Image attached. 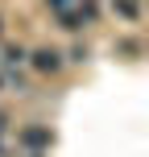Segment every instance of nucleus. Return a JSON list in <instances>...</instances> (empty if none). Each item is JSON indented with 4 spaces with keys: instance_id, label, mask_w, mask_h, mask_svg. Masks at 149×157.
<instances>
[{
    "instance_id": "7ed1b4c3",
    "label": "nucleus",
    "mask_w": 149,
    "mask_h": 157,
    "mask_svg": "<svg viewBox=\"0 0 149 157\" xmlns=\"http://www.w3.org/2000/svg\"><path fill=\"white\" fill-rule=\"evenodd\" d=\"M116 13L124 17V21H137V17H141V8H137V0H116Z\"/></svg>"
},
{
    "instance_id": "f03ea898",
    "label": "nucleus",
    "mask_w": 149,
    "mask_h": 157,
    "mask_svg": "<svg viewBox=\"0 0 149 157\" xmlns=\"http://www.w3.org/2000/svg\"><path fill=\"white\" fill-rule=\"evenodd\" d=\"M25 62H33V71H41V75H58V71H62V62H66V58L58 54V50L41 46V50H33V54L25 58Z\"/></svg>"
},
{
    "instance_id": "f257e3e1",
    "label": "nucleus",
    "mask_w": 149,
    "mask_h": 157,
    "mask_svg": "<svg viewBox=\"0 0 149 157\" xmlns=\"http://www.w3.org/2000/svg\"><path fill=\"white\" fill-rule=\"evenodd\" d=\"M17 141H21L25 153H46L50 145H54V132H50V124H25Z\"/></svg>"
},
{
    "instance_id": "0eeeda50",
    "label": "nucleus",
    "mask_w": 149,
    "mask_h": 157,
    "mask_svg": "<svg viewBox=\"0 0 149 157\" xmlns=\"http://www.w3.org/2000/svg\"><path fill=\"white\" fill-rule=\"evenodd\" d=\"M25 157H41V153H25Z\"/></svg>"
},
{
    "instance_id": "6e6552de",
    "label": "nucleus",
    "mask_w": 149,
    "mask_h": 157,
    "mask_svg": "<svg viewBox=\"0 0 149 157\" xmlns=\"http://www.w3.org/2000/svg\"><path fill=\"white\" fill-rule=\"evenodd\" d=\"M0 153H4V145H0Z\"/></svg>"
},
{
    "instance_id": "39448f33",
    "label": "nucleus",
    "mask_w": 149,
    "mask_h": 157,
    "mask_svg": "<svg viewBox=\"0 0 149 157\" xmlns=\"http://www.w3.org/2000/svg\"><path fill=\"white\" fill-rule=\"evenodd\" d=\"M46 4H50V8H54V13H58V17H62V13H71V0H46Z\"/></svg>"
},
{
    "instance_id": "20e7f679",
    "label": "nucleus",
    "mask_w": 149,
    "mask_h": 157,
    "mask_svg": "<svg viewBox=\"0 0 149 157\" xmlns=\"http://www.w3.org/2000/svg\"><path fill=\"white\" fill-rule=\"evenodd\" d=\"M25 58H29V50H25V46H8V50H4V62H8V66H21Z\"/></svg>"
},
{
    "instance_id": "1a4fd4ad",
    "label": "nucleus",
    "mask_w": 149,
    "mask_h": 157,
    "mask_svg": "<svg viewBox=\"0 0 149 157\" xmlns=\"http://www.w3.org/2000/svg\"><path fill=\"white\" fill-rule=\"evenodd\" d=\"M0 29H4V25H0Z\"/></svg>"
},
{
    "instance_id": "423d86ee",
    "label": "nucleus",
    "mask_w": 149,
    "mask_h": 157,
    "mask_svg": "<svg viewBox=\"0 0 149 157\" xmlns=\"http://www.w3.org/2000/svg\"><path fill=\"white\" fill-rule=\"evenodd\" d=\"M4 128H8V116H4V112H0V132H4Z\"/></svg>"
}]
</instances>
